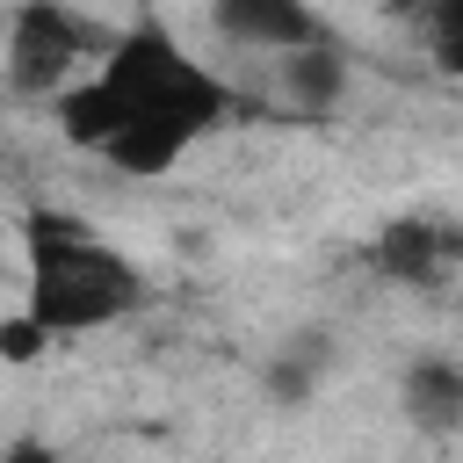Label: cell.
<instances>
[{
    "label": "cell",
    "instance_id": "obj_1",
    "mask_svg": "<svg viewBox=\"0 0 463 463\" xmlns=\"http://www.w3.org/2000/svg\"><path fill=\"white\" fill-rule=\"evenodd\" d=\"M145 275L123 246H109L72 210H29L22 217V311L51 333H101L130 311H145Z\"/></svg>",
    "mask_w": 463,
    "mask_h": 463
},
{
    "label": "cell",
    "instance_id": "obj_2",
    "mask_svg": "<svg viewBox=\"0 0 463 463\" xmlns=\"http://www.w3.org/2000/svg\"><path fill=\"white\" fill-rule=\"evenodd\" d=\"M101 58L94 22L72 7H14L0 22V80L22 101H58L72 80H87Z\"/></svg>",
    "mask_w": 463,
    "mask_h": 463
},
{
    "label": "cell",
    "instance_id": "obj_3",
    "mask_svg": "<svg viewBox=\"0 0 463 463\" xmlns=\"http://www.w3.org/2000/svg\"><path fill=\"white\" fill-rule=\"evenodd\" d=\"M210 29L232 43V51H246V58H289V51H311V43H326V22L311 14V7H289V0H224V7H210Z\"/></svg>",
    "mask_w": 463,
    "mask_h": 463
},
{
    "label": "cell",
    "instance_id": "obj_4",
    "mask_svg": "<svg viewBox=\"0 0 463 463\" xmlns=\"http://www.w3.org/2000/svg\"><path fill=\"white\" fill-rule=\"evenodd\" d=\"M405 420H412L420 434H434V441L456 434V420H463V369H456L449 354L405 362Z\"/></svg>",
    "mask_w": 463,
    "mask_h": 463
},
{
    "label": "cell",
    "instance_id": "obj_5",
    "mask_svg": "<svg viewBox=\"0 0 463 463\" xmlns=\"http://www.w3.org/2000/svg\"><path fill=\"white\" fill-rule=\"evenodd\" d=\"M275 94H282L289 109H304V116H326V109H340V94H347V58H340L333 43L289 51V58H275Z\"/></svg>",
    "mask_w": 463,
    "mask_h": 463
},
{
    "label": "cell",
    "instance_id": "obj_6",
    "mask_svg": "<svg viewBox=\"0 0 463 463\" xmlns=\"http://www.w3.org/2000/svg\"><path fill=\"white\" fill-rule=\"evenodd\" d=\"M376 268H383L391 282H405V289H427V282H441V268H449V232L405 217V224H391V232L376 239Z\"/></svg>",
    "mask_w": 463,
    "mask_h": 463
},
{
    "label": "cell",
    "instance_id": "obj_7",
    "mask_svg": "<svg viewBox=\"0 0 463 463\" xmlns=\"http://www.w3.org/2000/svg\"><path fill=\"white\" fill-rule=\"evenodd\" d=\"M51 347H58V340H51V333H43L29 311H7V318H0V362H7V369H29V362H43Z\"/></svg>",
    "mask_w": 463,
    "mask_h": 463
},
{
    "label": "cell",
    "instance_id": "obj_8",
    "mask_svg": "<svg viewBox=\"0 0 463 463\" xmlns=\"http://www.w3.org/2000/svg\"><path fill=\"white\" fill-rule=\"evenodd\" d=\"M0 463H65V449L43 434H14V441H0Z\"/></svg>",
    "mask_w": 463,
    "mask_h": 463
}]
</instances>
